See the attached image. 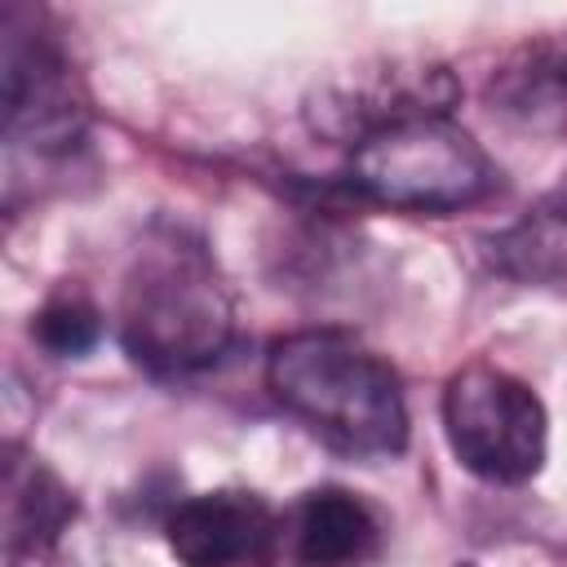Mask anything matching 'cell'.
<instances>
[{"label":"cell","instance_id":"cell-11","mask_svg":"<svg viewBox=\"0 0 567 567\" xmlns=\"http://www.w3.org/2000/svg\"><path fill=\"white\" fill-rule=\"evenodd\" d=\"M4 492H9V549L13 554L35 558V554L53 549L58 536L66 532V523L75 518V496L40 461L13 456L9 474H4Z\"/></svg>","mask_w":567,"mask_h":567},{"label":"cell","instance_id":"cell-7","mask_svg":"<svg viewBox=\"0 0 567 567\" xmlns=\"http://www.w3.org/2000/svg\"><path fill=\"white\" fill-rule=\"evenodd\" d=\"M164 540L182 567H279L284 518L261 492L213 487L168 509Z\"/></svg>","mask_w":567,"mask_h":567},{"label":"cell","instance_id":"cell-2","mask_svg":"<svg viewBox=\"0 0 567 567\" xmlns=\"http://www.w3.org/2000/svg\"><path fill=\"white\" fill-rule=\"evenodd\" d=\"M115 332L151 377L213 368L235 341V301L213 252L182 226H155L124 270Z\"/></svg>","mask_w":567,"mask_h":567},{"label":"cell","instance_id":"cell-9","mask_svg":"<svg viewBox=\"0 0 567 567\" xmlns=\"http://www.w3.org/2000/svg\"><path fill=\"white\" fill-rule=\"evenodd\" d=\"M492 115L523 128H567V31L518 44L487 80Z\"/></svg>","mask_w":567,"mask_h":567},{"label":"cell","instance_id":"cell-10","mask_svg":"<svg viewBox=\"0 0 567 567\" xmlns=\"http://www.w3.org/2000/svg\"><path fill=\"white\" fill-rule=\"evenodd\" d=\"M483 257L501 279L527 288L567 284V186L540 195L509 226L483 239Z\"/></svg>","mask_w":567,"mask_h":567},{"label":"cell","instance_id":"cell-4","mask_svg":"<svg viewBox=\"0 0 567 567\" xmlns=\"http://www.w3.org/2000/svg\"><path fill=\"white\" fill-rule=\"evenodd\" d=\"M443 434L461 470L496 487H518L545 465L549 416L523 377L474 359L443 385Z\"/></svg>","mask_w":567,"mask_h":567},{"label":"cell","instance_id":"cell-6","mask_svg":"<svg viewBox=\"0 0 567 567\" xmlns=\"http://www.w3.org/2000/svg\"><path fill=\"white\" fill-rule=\"evenodd\" d=\"M461 102V84L443 62L425 58H385L328 75L306 97V124L323 142L359 146L381 128L452 115Z\"/></svg>","mask_w":567,"mask_h":567},{"label":"cell","instance_id":"cell-3","mask_svg":"<svg viewBox=\"0 0 567 567\" xmlns=\"http://www.w3.org/2000/svg\"><path fill=\"white\" fill-rule=\"evenodd\" d=\"M346 186L394 213L447 217L483 204L501 186V168L452 115H425L350 146Z\"/></svg>","mask_w":567,"mask_h":567},{"label":"cell","instance_id":"cell-5","mask_svg":"<svg viewBox=\"0 0 567 567\" xmlns=\"http://www.w3.org/2000/svg\"><path fill=\"white\" fill-rule=\"evenodd\" d=\"M89 133V97L35 9H4V142L18 155H66Z\"/></svg>","mask_w":567,"mask_h":567},{"label":"cell","instance_id":"cell-12","mask_svg":"<svg viewBox=\"0 0 567 567\" xmlns=\"http://www.w3.org/2000/svg\"><path fill=\"white\" fill-rule=\"evenodd\" d=\"M31 341L53 359H84L102 341V310L84 292H53L31 315Z\"/></svg>","mask_w":567,"mask_h":567},{"label":"cell","instance_id":"cell-8","mask_svg":"<svg viewBox=\"0 0 567 567\" xmlns=\"http://www.w3.org/2000/svg\"><path fill=\"white\" fill-rule=\"evenodd\" d=\"M385 545V518L350 487H310L284 518L297 567H368Z\"/></svg>","mask_w":567,"mask_h":567},{"label":"cell","instance_id":"cell-1","mask_svg":"<svg viewBox=\"0 0 567 567\" xmlns=\"http://www.w3.org/2000/svg\"><path fill=\"white\" fill-rule=\"evenodd\" d=\"M270 399L328 452L390 461L408 447V403L399 372L341 328H301L266 350Z\"/></svg>","mask_w":567,"mask_h":567}]
</instances>
